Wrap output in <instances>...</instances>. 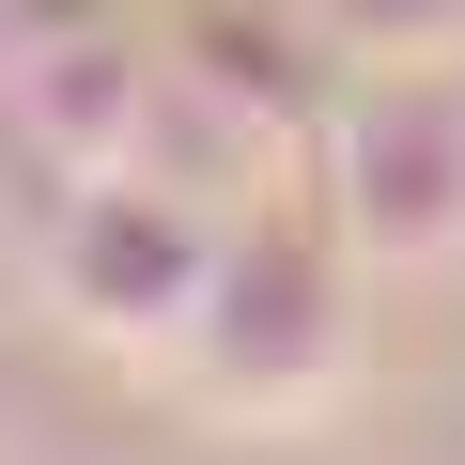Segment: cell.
I'll list each match as a JSON object with an SVG mask.
<instances>
[{"mask_svg":"<svg viewBox=\"0 0 465 465\" xmlns=\"http://www.w3.org/2000/svg\"><path fill=\"white\" fill-rule=\"evenodd\" d=\"M372 264L341 249V217H280V202H232V249H217V295L171 357V388L217 419V434H311L357 357H372Z\"/></svg>","mask_w":465,"mask_h":465,"instance_id":"obj_1","label":"cell"},{"mask_svg":"<svg viewBox=\"0 0 465 465\" xmlns=\"http://www.w3.org/2000/svg\"><path fill=\"white\" fill-rule=\"evenodd\" d=\"M326 217L372 280H450L465 264V63H372L326 109Z\"/></svg>","mask_w":465,"mask_h":465,"instance_id":"obj_2","label":"cell"},{"mask_svg":"<svg viewBox=\"0 0 465 465\" xmlns=\"http://www.w3.org/2000/svg\"><path fill=\"white\" fill-rule=\"evenodd\" d=\"M217 249H232V202H202L171 171H109V186H78L47 217V311L78 341H109V357L171 372L202 295H217Z\"/></svg>","mask_w":465,"mask_h":465,"instance_id":"obj_3","label":"cell"},{"mask_svg":"<svg viewBox=\"0 0 465 465\" xmlns=\"http://www.w3.org/2000/svg\"><path fill=\"white\" fill-rule=\"evenodd\" d=\"M295 16L341 47V78H372V63H465V0H295Z\"/></svg>","mask_w":465,"mask_h":465,"instance_id":"obj_4","label":"cell"}]
</instances>
